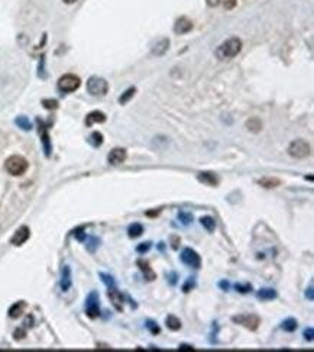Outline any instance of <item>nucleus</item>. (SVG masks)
Returning a JSON list of instances; mask_svg holds the SVG:
<instances>
[{
    "label": "nucleus",
    "mask_w": 314,
    "mask_h": 352,
    "mask_svg": "<svg viewBox=\"0 0 314 352\" xmlns=\"http://www.w3.org/2000/svg\"><path fill=\"white\" fill-rule=\"evenodd\" d=\"M242 50V41L238 37H232L224 42H222L216 50V57L222 61L232 60Z\"/></svg>",
    "instance_id": "obj_1"
},
{
    "label": "nucleus",
    "mask_w": 314,
    "mask_h": 352,
    "mask_svg": "<svg viewBox=\"0 0 314 352\" xmlns=\"http://www.w3.org/2000/svg\"><path fill=\"white\" fill-rule=\"evenodd\" d=\"M28 167H29V164H28L26 158L22 155H12L4 161V170L14 177L24 176L26 173Z\"/></svg>",
    "instance_id": "obj_2"
},
{
    "label": "nucleus",
    "mask_w": 314,
    "mask_h": 352,
    "mask_svg": "<svg viewBox=\"0 0 314 352\" xmlns=\"http://www.w3.org/2000/svg\"><path fill=\"white\" fill-rule=\"evenodd\" d=\"M87 92L92 96L102 97V96L108 95V92H109V83L106 82L103 77L93 76L87 82Z\"/></svg>",
    "instance_id": "obj_3"
},
{
    "label": "nucleus",
    "mask_w": 314,
    "mask_h": 352,
    "mask_svg": "<svg viewBox=\"0 0 314 352\" xmlns=\"http://www.w3.org/2000/svg\"><path fill=\"white\" fill-rule=\"evenodd\" d=\"M82 84V80L76 74H64L62 77H60L58 80V90L62 92V93H72L76 92Z\"/></svg>",
    "instance_id": "obj_4"
},
{
    "label": "nucleus",
    "mask_w": 314,
    "mask_h": 352,
    "mask_svg": "<svg viewBox=\"0 0 314 352\" xmlns=\"http://www.w3.org/2000/svg\"><path fill=\"white\" fill-rule=\"evenodd\" d=\"M310 145L308 142H306L304 139H296L294 142L290 144L288 147V154L292 157V158H307L310 155Z\"/></svg>",
    "instance_id": "obj_5"
},
{
    "label": "nucleus",
    "mask_w": 314,
    "mask_h": 352,
    "mask_svg": "<svg viewBox=\"0 0 314 352\" xmlns=\"http://www.w3.org/2000/svg\"><path fill=\"white\" fill-rule=\"evenodd\" d=\"M232 320L234 322V323L244 326V327L249 329V330H256L260 325V319L256 316V314H254V313H249V314L246 313V314H238V316H233Z\"/></svg>",
    "instance_id": "obj_6"
},
{
    "label": "nucleus",
    "mask_w": 314,
    "mask_h": 352,
    "mask_svg": "<svg viewBox=\"0 0 314 352\" xmlns=\"http://www.w3.org/2000/svg\"><path fill=\"white\" fill-rule=\"evenodd\" d=\"M181 261H182L186 265L192 267V268H200V267H202V258H200V255H198L194 249H192V248H186V249L181 252Z\"/></svg>",
    "instance_id": "obj_7"
},
{
    "label": "nucleus",
    "mask_w": 314,
    "mask_h": 352,
    "mask_svg": "<svg viewBox=\"0 0 314 352\" xmlns=\"http://www.w3.org/2000/svg\"><path fill=\"white\" fill-rule=\"evenodd\" d=\"M86 313L88 317L96 319L97 316L100 314V309H98V297L97 293H90V296L87 297V303H86Z\"/></svg>",
    "instance_id": "obj_8"
},
{
    "label": "nucleus",
    "mask_w": 314,
    "mask_h": 352,
    "mask_svg": "<svg viewBox=\"0 0 314 352\" xmlns=\"http://www.w3.org/2000/svg\"><path fill=\"white\" fill-rule=\"evenodd\" d=\"M29 236H30V230H29V228H28V226H20V228L14 233L10 242H12V245H14V246H20V245H24L28 239H29Z\"/></svg>",
    "instance_id": "obj_9"
},
{
    "label": "nucleus",
    "mask_w": 314,
    "mask_h": 352,
    "mask_svg": "<svg viewBox=\"0 0 314 352\" xmlns=\"http://www.w3.org/2000/svg\"><path fill=\"white\" fill-rule=\"evenodd\" d=\"M192 29V22L186 18V16H181L180 19H177L176 25H174V32L177 35H184V34H188Z\"/></svg>",
    "instance_id": "obj_10"
},
{
    "label": "nucleus",
    "mask_w": 314,
    "mask_h": 352,
    "mask_svg": "<svg viewBox=\"0 0 314 352\" xmlns=\"http://www.w3.org/2000/svg\"><path fill=\"white\" fill-rule=\"evenodd\" d=\"M126 149L123 148H114L110 151L109 157H108V161H109L112 165H120L126 161Z\"/></svg>",
    "instance_id": "obj_11"
},
{
    "label": "nucleus",
    "mask_w": 314,
    "mask_h": 352,
    "mask_svg": "<svg viewBox=\"0 0 314 352\" xmlns=\"http://www.w3.org/2000/svg\"><path fill=\"white\" fill-rule=\"evenodd\" d=\"M106 122V115L100 110H94V112H90L86 118V125L87 126H93L94 123H103Z\"/></svg>",
    "instance_id": "obj_12"
},
{
    "label": "nucleus",
    "mask_w": 314,
    "mask_h": 352,
    "mask_svg": "<svg viewBox=\"0 0 314 352\" xmlns=\"http://www.w3.org/2000/svg\"><path fill=\"white\" fill-rule=\"evenodd\" d=\"M109 298H110V301L113 303V306L118 309V310H122L123 309V296H122V293L119 291V290H116L114 287H112L109 290Z\"/></svg>",
    "instance_id": "obj_13"
},
{
    "label": "nucleus",
    "mask_w": 314,
    "mask_h": 352,
    "mask_svg": "<svg viewBox=\"0 0 314 352\" xmlns=\"http://www.w3.org/2000/svg\"><path fill=\"white\" fill-rule=\"evenodd\" d=\"M136 264L139 265V268L142 270L144 275H145V278H146L148 281H152V280H155V278H156L155 272H154V270L150 268V264H148L146 261H144V259H138Z\"/></svg>",
    "instance_id": "obj_14"
},
{
    "label": "nucleus",
    "mask_w": 314,
    "mask_h": 352,
    "mask_svg": "<svg viewBox=\"0 0 314 352\" xmlns=\"http://www.w3.org/2000/svg\"><path fill=\"white\" fill-rule=\"evenodd\" d=\"M197 178H198V181L204 183L207 186H218V177L214 173H200Z\"/></svg>",
    "instance_id": "obj_15"
},
{
    "label": "nucleus",
    "mask_w": 314,
    "mask_h": 352,
    "mask_svg": "<svg viewBox=\"0 0 314 352\" xmlns=\"http://www.w3.org/2000/svg\"><path fill=\"white\" fill-rule=\"evenodd\" d=\"M168 47H170V41L166 38H162V40H160V41L156 42L155 47L152 48V54L156 55V57L164 55L166 53V50H168Z\"/></svg>",
    "instance_id": "obj_16"
},
{
    "label": "nucleus",
    "mask_w": 314,
    "mask_h": 352,
    "mask_svg": "<svg viewBox=\"0 0 314 352\" xmlns=\"http://www.w3.org/2000/svg\"><path fill=\"white\" fill-rule=\"evenodd\" d=\"M25 307H26V303H25V301H18V303H14V306L9 309V316H10L12 319H18V317L25 311Z\"/></svg>",
    "instance_id": "obj_17"
},
{
    "label": "nucleus",
    "mask_w": 314,
    "mask_h": 352,
    "mask_svg": "<svg viewBox=\"0 0 314 352\" xmlns=\"http://www.w3.org/2000/svg\"><path fill=\"white\" fill-rule=\"evenodd\" d=\"M258 183H260L262 187H265V189H275V187H278L281 184V181L278 178H274V177H264V178H260Z\"/></svg>",
    "instance_id": "obj_18"
},
{
    "label": "nucleus",
    "mask_w": 314,
    "mask_h": 352,
    "mask_svg": "<svg viewBox=\"0 0 314 352\" xmlns=\"http://www.w3.org/2000/svg\"><path fill=\"white\" fill-rule=\"evenodd\" d=\"M165 323H166V327H168V329H171V330H174V332L181 329V320L178 319L177 316H174V314L166 316Z\"/></svg>",
    "instance_id": "obj_19"
},
{
    "label": "nucleus",
    "mask_w": 314,
    "mask_h": 352,
    "mask_svg": "<svg viewBox=\"0 0 314 352\" xmlns=\"http://www.w3.org/2000/svg\"><path fill=\"white\" fill-rule=\"evenodd\" d=\"M246 128H248L250 132L258 134V132H260V129H262V122H260L258 118H252V119H249V121L246 122Z\"/></svg>",
    "instance_id": "obj_20"
},
{
    "label": "nucleus",
    "mask_w": 314,
    "mask_h": 352,
    "mask_svg": "<svg viewBox=\"0 0 314 352\" xmlns=\"http://www.w3.org/2000/svg\"><path fill=\"white\" fill-rule=\"evenodd\" d=\"M258 298L260 300H272V298L276 297V291L274 288H262L258 291Z\"/></svg>",
    "instance_id": "obj_21"
},
{
    "label": "nucleus",
    "mask_w": 314,
    "mask_h": 352,
    "mask_svg": "<svg viewBox=\"0 0 314 352\" xmlns=\"http://www.w3.org/2000/svg\"><path fill=\"white\" fill-rule=\"evenodd\" d=\"M200 223L203 225V228H204L207 232H213L214 228H216V220L212 216L202 217V219H200Z\"/></svg>",
    "instance_id": "obj_22"
},
{
    "label": "nucleus",
    "mask_w": 314,
    "mask_h": 352,
    "mask_svg": "<svg viewBox=\"0 0 314 352\" xmlns=\"http://www.w3.org/2000/svg\"><path fill=\"white\" fill-rule=\"evenodd\" d=\"M142 232H144V226H142V225H139V223H134V225H130V226H129V229H128V235H129L130 238H138V236H140V235H142Z\"/></svg>",
    "instance_id": "obj_23"
},
{
    "label": "nucleus",
    "mask_w": 314,
    "mask_h": 352,
    "mask_svg": "<svg viewBox=\"0 0 314 352\" xmlns=\"http://www.w3.org/2000/svg\"><path fill=\"white\" fill-rule=\"evenodd\" d=\"M297 326H298V323H297L296 319L288 317V319H286V320L282 322V326H281V327H282L286 332H294V330L297 329Z\"/></svg>",
    "instance_id": "obj_24"
},
{
    "label": "nucleus",
    "mask_w": 314,
    "mask_h": 352,
    "mask_svg": "<svg viewBox=\"0 0 314 352\" xmlns=\"http://www.w3.org/2000/svg\"><path fill=\"white\" fill-rule=\"evenodd\" d=\"M135 93H136V89H135V87L128 89V90H126V92L119 97V103H120V105H126V103H128L134 96H135Z\"/></svg>",
    "instance_id": "obj_25"
},
{
    "label": "nucleus",
    "mask_w": 314,
    "mask_h": 352,
    "mask_svg": "<svg viewBox=\"0 0 314 352\" xmlns=\"http://www.w3.org/2000/svg\"><path fill=\"white\" fill-rule=\"evenodd\" d=\"M70 285H71V278H70V268L68 267H66L64 270H62V280H61V287H62V290L64 291H67L70 288Z\"/></svg>",
    "instance_id": "obj_26"
},
{
    "label": "nucleus",
    "mask_w": 314,
    "mask_h": 352,
    "mask_svg": "<svg viewBox=\"0 0 314 352\" xmlns=\"http://www.w3.org/2000/svg\"><path fill=\"white\" fill-rule=\"evenodd\" d=\"M42 129H40V132L42 134V144H44V148H45V154L46 155H50V152H51V145H50V136H48V134H46V131H45V126H41Z\"/></svg>",
    "instance_id": "obj_27"
},
{
    "label": "nucleus",
    "mask_w": 314,
    "mask_h": 352,
    "mask_svg": "<svg viewBox=\"0 0 314 352\" xmlns=\"http://www.w3.org/2000/svg\"><path fill=\"white\" fill-rule=\"evenodd\" d=\"M88 142L93 145V147H100L102 144H103V135L100 134V132H93L92 135L88 136Z\"/></svg>",
    "instance_id": "obj_28"
},
{
    "label": "nucleus",
    "mask_w": 314,
    "mask_h": 352,
    "mask_svg": "<svg viewBox=\"0 0 314 352\" xmlns=\"http://www.w3.org/2000/svg\"><path fill=\"white\" fill-rule=\"evenodd\" d=\"M16 123H18V125H19L22 129H25V131H29V129L32 128V126H30V122L28 121L25 116H20V118H18V119H16Z\"/></svg>",
    "instance_id": "obj_29"
},
{
    "label": "nucleus",
    "mask_w": 314,
    "mask_h": 352,
    "mask_svg": "<svg viewBox=\"0 0 314 352\" xmlns=\"http://www.w3.org/2000/svg\"><path fill=\"white\" fill-rule=\"evenodd\" d=\"M146 327L150 329V333H154V335H156V333H160V332H161V329H160L158 323H155L154 320H148V322H146Z\"/></svg>",
    "instance_id": "obj_30"
},
{
    "label": "nucleus",
    "mask_w": 314,
    "mask_h": 352,
    "mask_svg": "<svg viewBox=\"0 0 314 352\" xmlns=\"http://www.w3.org/2000/svg\"><path fill=\"white\" fill-rule=\"evenodd\" d=\"M42 105H44V108L45 109L58 108V102H56V100H52V99H50V100H44V102H42Z\"/></svg>",
    "instance_id": "obj_31"
},
{
    "label": "nucleus",
    "mask_w": 314,
    "mask_h": 352,
    "mask_svg": "<svg viewBox=\"0 0 314 352\" xmlns=\"http://www.w3.org/2000/svg\"><path fill=\"white\" fill-rule=\"evenodd\" d=\"M14 336L16 340H20V339H24L25 336H26V332H25V329H20V327H19V329H16V330H14Z\"/></svg>",
    "instance_id": "obj_32"
},
{
    "label": "nucleus",
    "mask_w": 314,
    "mask_h": 352,
    "mask_svg": "<svg viewBox=\"0 0 314 352\" xmlns=\"http://www.w3.org/2000/svg\"><path fill=\"white\" fill-rule=\"evenodd\" d=\"M150 242H144V244H140L139 246L136 248V251L138 252H148L150 251Z\"/></svg>",
    "instance_id": "obj_33"
},
{
    "label": "nucleus",
    "mask_w": 314,
    "mask_h": 352,
    "mask_svg": "<svg viewBox=\"0 0 314 352\" xmlns=\"http://www.w3.org/2000/svg\"><path fill=\"white\" fill-rule=\"evenodd\" d=\"M234 287H236V290H238V291H240V293H248V291H250V288H252V285L250 284H245V285L236 284Z\"/></svg>",
    "instance_id": "obj_34"
},
{
    "label": "nucleus",
    "mask_w": 314,
    "mask_h": 352,
    "mask_svg": "<svg viewBox=\"0 0 314 352\" xmlns=\"http://www.w3.org/2000/svg\"><path fill=\"white\" fill-rule=\"evenodd\" d=\"M304 338L307 340H313V327H308L304 330Z\"/></svg>",
    "instance_id": "obj_35"
},
{
    "label": "nucleus",
    "mask_w": 314,
    "mask_h": 352,
    "mask_svg": "<svg viewBox=\"0 0 314 352\" xmlns=\"http://www.w3.org/2000/svg\"><path fill=\"white\" fill-rule=\"evenodd\" d=\"M180 219H182L184 223H190V220H192V216L187 215V213H180Z\"/></svg>",
    "instance_id": "obj_36"
},
{
    "label": "nucleus",
    "mask_w": 314,
    "mask_h": 352,
    "mask_svg": "<svg viewBox=\"0 0 314 352\" xmlns=\"http://www.w3.org/2000/svg\"><path fill=\"white\" fill-rule=\"evenodd\" d=\"M178 349H180V351H192L194 348H192V345H187V343H182V345H180V346H178Z\"/></svg>",
    "instance_id": "obj_37"
},
{
    "label": "nucleus",
    "mask_w": 314,
    "mask_h": 352,
    "mask_svg": "<svg viewBox=\"0 0 314 352\" xmlns=\"http://www.w3.org/2000/svg\"><path fill=\"white\" fill-rule=\"evenodd\" d=\"M102 277H103L104 283H108V284H110V285L114 284V281H113V278H112L110 275H106V274H102Z\"/></svg>",
    "instance_id": "obj_38"
},
{
    "label": "nucleus",
    "mask_w": 314,
    "mask_h": 352,
    "mask_svg": "<svg viewBox=\"0 0 314 352\" xmlns=\"http://www.w3.org/2000/svg\"><path fill=\"white\" fill-rule=\"evenodd\" d=\"M206 2H207V5H208V6L214 8V6L220 5V2H222V0H206Z\"/></svg>",
    "instance_id": "obj_39"
},
{
    "label": "nucleus",
    "mask_w": 314,
    "mask_h": 352,
    "mask_svg": "<svg viewBox=\"0 0 314 352\" xmlns=\"http://www.w3.org/2000/svg\"><path fill=\"white\" fill-rule=\"evenodd\" d=\"M178 242H180V238H177V236H172V248H174V249H177L178 248Z\"/></svg>",
    "instance_id": "obj_40"
},
{
    "label": "nucleus",
    "mask_w": 314,
    "mask_h": 352,
    "mask_svg": "<svg viewBox=\"0 0 314 352\" xmlns=\"http://www.w3.org/2000/svg\"><path fill=\"white\" fill-rule=\"evenodd\" d=\"M218 285H220L222 288H224V290H228V288H229V283H228V281H220Z\"/></svg>",
    "instance_id": "obj_41"
},
{
    "label": "nucleus",
    "mask_w": 314,
    "mask_h": 352,
    "mask_svg": "<svg viewBox=\"0 0 314 352\" xmlns=\"http://www.w3.org/2000/svg\"><path fill=\"white\" fill-rule=\"evenodd\" d=\"M306 296H308L310 300H313V287H310V288H308V293H306Z\"/></svg>",
    "instance_id": "obj_42"
},
{
    "label": "nucleus",
    "mask_w": 314,
    "mask_h": 352,
    "mask_svg": "<svg viewBox=\"0 0 314 352\" xmlns=\"http://www.w3.org/2000/svg\"><path fill=\"white\" fill-rule=\"evenodd\" d=\"M62 2H64L66 5H72V3H76L77 0H62Z\"/></svg>",
    "instance_id": "obj_43"
}]
</instances>
